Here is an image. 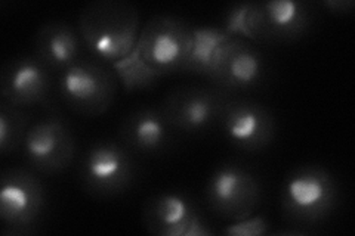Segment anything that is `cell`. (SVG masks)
<instances>
[{"label":"cell","mask_w":355,"mask_h":236,"mask_svg":"<svg viewBox=\"0 0 355 236\" xmlns=\"http://www.w3.org/2000/svg\"><path fill=\"white\" fill-rule=\"evenodd\" d=\"M77 31L92 60L111 69L137 48L139 12L123 0H95L82 9Z\"/></svg>","instance_id":"cell-1"},{"label":"cell","mask_w":355,"mask_h":236,"mask_svg":"<svg viewBox=\"0 0 355 236\" xmlns=\"http://www.w3.org/2000/svg\"><path fill=\"white\" fill-rule=\"evenodd\" d=\"M340 201L336 177L321 165H301L287 173L280 189V208L287 223L313 228L331 217Z\"/></svg>","instance_id":"cell-2"},{"label":"cell","mask_w":355,"mask_h":236,"mask_svg":"<svg viewBox=\"0 0 355 236\" xmlns=\"http://www.w3.org/2000/svg\"><path fill=\"white\" fill-rule=\"evenodd\" d=\"M77 177L89 195L119 197L128 192L138 177L135 154L120 140H96L82 155Z\"/></svg>","instance_id":"cell-3"},{"label":"cell","mask_w":355,"mask_h":236,"mask_svg":"<svg viewBox=\"0 0 355 236\" xmlns=\"http://www.w3.org/2000/svg\"><path fill=\"white\" fill-rule=\"evenodd\" d=\"M119 80L110 66L82 60L57 74L55 92L65 107L85 117H99L113 105Z\"/></svg>","instance_id":"cell-4"},{"label":"cell","mask_w":355,"mask_h":236,"mask_svg":"<svg viewBox=\"0 0 355 236\" xmlns=\"http://www.w3.org/2000/svg\"><path fill=\"white\" fill-rule=\"evenodd\" d=\"M262 183L249 167L224 163L209 176L205 186L207 208L218 219L237 221L252 216L261 204Z\"/></svg>","instance_id":"cell-5"},{"label":"cell","mask_w":355,"mask_h":236,"mask_svg":"<svg viewBox=\"0 0 355 236\" xmlns=\"http://www.w3.org/2000/svg\"><path fill=\"white\" fill-rule=\"evenodd\" d=\"M193 27L171 15H155L141 27L137 49L163 77L182 73L190 56Z\"/></svg>","instance_id":"cell-6"},{"label":"cell","mask_w":355,"mask_h":236,"mask_svg":"<svg viewBox=\"0 0 355 236\" xmlns=\"http://www.w3.org/2000/svg\"><path fill=\"white\" fill-rule=\"evenodd\" d=\"M46 208V189L35 170L6 168L0 177V219L9 233H30Z\"/></svg>","instance_id":"cell-7"},{"label":"cell","mask_w":355,"mask_h":236,"mask_svg":"<svg viewBox=\"0 0 355 236\" xmlns=\"http://www.w3.org/2000/svg\"><path fill=\"white\" fill-rule=\"evenodd\" d=\"M230 96L216 86H181L168 93L159 109L175 131L202 134L218 126Z\"/></svg>","instance_id":"cell-8"},{"label":"cell","mask_w":355,"mask_h":236,"mask_svg":"<svg viewBox=\"0 0 355 236\" xmlns=\"http://www.w3.org/2000/svg\"><path fill=\"white\" fill-rule=\"evenodd\" d=\"M21 151L31 170L42 174H57L71 165L76 155V139L61 116L48 114L30 125Z\"/></svg>","instance_id":"cell-9"},{"label":"cell","mask_w":355,"mask_h":236,"mask_svg":"<svg viewBox=\"0 0 355 236\" xmlns=\"http://www.w3.org/2000/svg\"><path fill=\"white\" fill-rule=\"evenodd\" d=\"M225 140L244 152H259L275 138L272 112L257 100L230 96L216 126Z\"/></svg>","instance_id":"cell-10"},{"label":"cell","mask_w":355,"mask_h":236,"mask_svg":"<svg viewBox=\"0 0 355 236\" xmlns=\"http://www.w3.org/2000/svg\"><path fill=\"white\" fill-rule=\"evenodd\" d=\"M55 73L35 55L9 60L0 73V95L3 102L19 108L46 105L55 91Z\"/></svg>","instance_id":"cell-11"},{"label":"cell","mask_w":355,"mask_h":236,"mask_svg":"<svg viewBox=\"0 0 355 236\" xmlns=\"http://www.w3.org/2000/svg\"><path fill=\"white\" fill-rule=\"evenodd\" d=\"M311 19V6L299 0L257 2L254 42H295L308 31Z\"/></svg>","instance_id":"cell-12"},{"label":"cell","mask_w":355,"mask_h":236,"mask_svg":"<svg viewBox=\"0 0 355 236\" xmlns=\"http://www.w3.org/2000/svg\"><path fill=\"white\" fill-rule=\"evenodd\" d=\"M175 130L159 108L144 107L129 112L119 129V140L135 154L157 156L173 145Z\"/></svg>","instance_id":"cell-13"},{"label":"cell","mask_w":355,"mask_h":236,"mask_svg":"<svg viewBox=\"0 0 355 236\" xmlns=\"http://www.w3.org/2000/svg\"><path fill=\"white\" fill-rule=\"evenodd\" d=\"M198 210L182 192L168 190L150 197L142 206V224L154 236H187Z\"/></svg>","instance_id":"cell-14"},{"label":"cell","mask_w":355,"mask_h":236,"mask_svg":"<svg viewBox=\"0 0 355 236\" xmlns=\"http://www.w3.org/2000/svg\"><path fill=\"white\" fill-rule=\"evenodd\" d=\"M83 49L77 28L60 19L43 24L33 40V55L55 74L82 61Z\"/></svg>","instance_id":"cell-15"},{"label":"cell","mask_w":355,"mask_h":236,"mask_svg":"<svg viewBox=\"0 0 355 236\" xmlns=\"http://www.w3.org/2000/svg\"><path fill=\"white\" fill-rule=\"evenodd\" d=\"M265 74L266 62L262 52L237 37L212 86L228 95L248 92L263 83Z\"/></svg>","instance_id":"cell-16"},{"label":"cell","mask_w":355,"mask_h":236,"mask_svg":"<svg viewBox=\"0 0 355 236\" xmlns=\"http://www.w3.org/2000/svg\"><path fill=\"white\" fill-rule=\"evenodd\" d=\"M236 39L222 28L193 27L191 51L182 73L205 77L214 83Z\"/></svg>","instance_id":"cell-17"},{"label":"cell","mask_w":355,"mask_h":236,"mask_svg":"<svg viewBox=\"0 0 355 236\" xmlns=\"http://www.w3.org/2000/svg\"><path fill=\"white\" fill-rule=\"evenodd\" d=\"M111 70L114 71L117 80L123 86L125 92H137L146 91V89L153 87L163 77L159 71L142 60L138 49H133L126 58L116 62Z\"/></svg>","instance_id":"cell-18"},{"label":"cell","mask_w":355,"mask_h":236,"mask_svg":"<svg viewBox=\"0 0 355 236\" xmlns=\"http://www.w3.org/2000/svg\"><path fill=\"white\" fill-rule=\"evenodd\" d=\"M24 108L0 102V152L3 156L21 151L26 133L31 125Z\"/></svg>","instance_id":"cell-19"},{"label":"cell","mask_w":355,"mask_h":236,"mask_svg":"<svg viewBox=\"0 0 355 236\" xmlns=\"http://www.w3.org/2000/svg\"><path fill=\"white\" fill-rule=\"evenodd\" d=\"M254 14H257V2H240L232 5L227 9L220 28L231 37L254 40Z\"/></svg>","instance_id":"cell-20"},{"label":"cell","mask_w":355,"mask_h":236,"mask_svg":"<svg viewBox=\"0 0 355 236\" xmlns=\"http://www.w3.org/2000/svg\"><path fill=\"white\" fill-rule=\"evenodd\" d=\"M270 232V223L263 216H249L237 221H230L228 226L222 229V235L227 236H263Z\"/></svg>","instance_id":"cell-21"},{"label":"cell","mask_w":355,"mask_h":236,"mask_svg":"<svg viewBox=\"0 0 355 236\" xmlns=\"http://www.w3.org/2000/svg\"><path fill=\"white\" fill-rule=\"evenodd\" d=\"M321 5L335 15H347L355 9V2L352 0H324Z\"/></svg>","instance_id":"cell-22"}]
</instances>
